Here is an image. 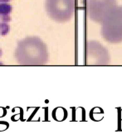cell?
I'll return each instance as SVG.
<instances>
[{
  "instance_id": "7",
  "label": "cell",
  "mask_w": 122,
  "mask_h": 134,
  "mask_svg": "<svg viewBox=\"0 0 122 134\" xmlns=\"http://www.w3.org/2000/svg\"><path fill=\"white\" fill-rule=\"evenodd\" d=\"M10 31V27L7 23H0V35L1 36H6Z\"/></svg>"
},
{
  "instance_id": "8",
  "label": "cell",
  "mask_w": 122,
  "mask_h": 134,
  "mask_svg": "<svg viewBox=\"0 0 122 134\" xmlns=\"http://www.w3.org/2000/svg\"><path fill=\"white\" fill-rule=\"evenodd\" d=\"M2 16V21L3 23H8L11 21V17L9 15H1Z\"/></svg>"
},
{
  "instance_id": "2",
  "label": "cell",
  "mask_w": 122,
  "mask_h": 134,
  "mask_svg": "<svg viewBox=\"0 0 122 134\" xmlns=\"http://www.w3.org/2000/svg\"><path fill=\"white\" fill-rule=\"evenodd\" d=\"M100 34L109 43L122 42V6H117L103 20Z\"/></svg>"
},
{
  "instance_id": "3",
  "label": "cell",
  "mask_w": 122,
  "mask_h": 134,
  "mask_svg": "<svg viewBox=\"0 0 122 134\" xmlns=\"http://www.w3.org/2000/svg\"><path fill=\"white\" fill-rule=\"evenodd\" d=\"M45 6L51 19L57 23H66L73 17L76 0H46Z\"/></svg>"
},
{
  "instance_id": "10",
  "label": "cell",
  "mask_w": 122,
  "mask_h": 134,
  "mask_svg": "<svg viewBox=\"0 0 122 134\" xmlns=\"http://www.w3.org/2000/svg\"><path fill=\"white\" fill-rule=\"evenodd\" d=\"M9 0H0V3H8Z\"/></svg>"
},
{
  "instance_id": "5",
  "label": "cell",
  "mask_w": 122,
  "mask_h": 134,
  "mask_svg": "<svg viewBox=\"0 0 122 134\" xmlns=\"http://www.w3.org/2000/svg\"><path fill=\"white\" fill-rule=\"evenodd\" d=\"M109 63L108 50L96 41H89L86 46V65H106Z\"/></svg>"
},
{
  "instance_id": "4",
  "label": "cell",
  "mask_w": 122,
  "mask_h": 134,
  "mask_svg": "<svg viewBox=\"0 0 122 134\" xmlns=\"http://www.w3.org/2000/svg\"><path fill=\"white\" fill-rule=\"evenodd\" d=\"M116 0H88V15L93 22L101 24L106 16L117 7Z\"/></svg>"
},
{
  "instance_id": "11",
  "label": "cell",
  "mask_w": 122,
  "mask_h": 134,
  "mask_svg": "<svg viewBox=\"0 0 122 134\" xmlns=\"http://www.w3.org/2000/svg\"><path fill=\"white\" fill-rule=\"evenodd\" d=\"M2 53H3V52H2V49L0 48V57H1V56H2Z\"/></svg>"
},
{
  "instance_id": "12",
  "label": "cell",
  "mask_w": 122,
  "mask_h": 134,
  "mask_svg": "<svg viewBox=\"0 0 122 134\" xmlns=\"http://www.w3.org/2000/svg\"><path fill=\"white\" fill-rule=\"evenodd\" d=\"M3 62H1V61H0V65H3Z\"/></svg>"
},
{
  "instance_id": "9",
  "label": "cell",
  "mask_w": 122,
  "mask_h": 134,
  "mask_svg": "<svg viewBox=\"0 0 122 134\" xmlns=\"http://www.w3.org/2000/svg\"><path fill=\"white\" fill-rule=\"evenodd\" d=\"M7 123L8 122H0V131H5L7 129L8 127H7V126L3 127V125L7 124Z\"/></svg>"
},
{
  "instance_id": "6",
  "label": "cell",
  "mask_w": 122,
  "mask_h": 134,
  "mask_svg": "<svg viewBox=\"0 0 122 134\" xmlns=\"http://www.w3.org/2000/svg\"><path fill=\"white\" fill-rule=\"evenodd\" d=\"M13 11L12 5L7 3H0V15H8L11 13Z\"/></svg>"
},
{
  "instance_id": "1",
  "label": "cell",
  "mask_w": 122,
  "mask_h": 134,
  "mask_svg": "<svg viewBox=\"0 0 122 134\" xmlns=\"http://www.w3.org/2000/svg\"><path fill=\"white\" fill-rule=\"evenodd\" d=\"M14 56L19 65H43L48 60L47 46L38 37H28L18 42Z\"/></svg>"
}]
</instances>
